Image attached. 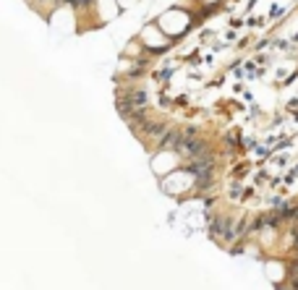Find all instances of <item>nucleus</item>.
<instances>
[{
	"label": "nucleus",
	"mask_w": 298,
	"mask_h": 290,
	"mask_svg": "<svg viewBox=\"0 0 298 290\" xmlns=\"http://www.w3.org/2000/svg\"><path fill=\"white\" fill-rule=\"evenodd\" d=\"M142 37H144V40H147L149 44H152V47H162V44H165V37H162V34H160V32L154 29V26H147Z\"/></svg>",
	"instance_id": "f257e3e1"
},
{
	"label": "nucleus",
	"mask_w": 298,
	"mask_h": 290,
	"mask_svg": "<svg viewBox=\"0 0 298 290\" xmlns=\"http://www.w3.org/2000/svg\"><path fill=\"white\" fill-rule=\"evenodd\" d=\"M120 3H126V0H120Z\"/></svg>",
	"instance_id": "f03ea898"
}]
</instances>
